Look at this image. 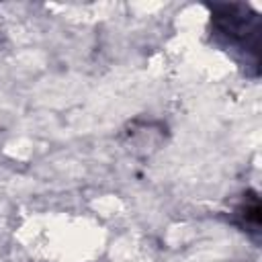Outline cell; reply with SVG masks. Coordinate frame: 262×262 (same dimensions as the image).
Masks as SVG:
<instances>
[{
    "mask_svg": "<svg viewBox=\"0 0 262 262\" xmlns=\"http://www.w3.org/2000/svg\"><path fill=\"white\" fill-rule=\"evenodd\" d=\"M239 217H242V221H244L246 227L258 229V225H260V203H258L256 196L239 209Z\"/></svg>",
    "mask_w": 262,
    "mask_h": 262,
    "instance_id": "cell-1",
    "label": "cell"
}]
</instances>
